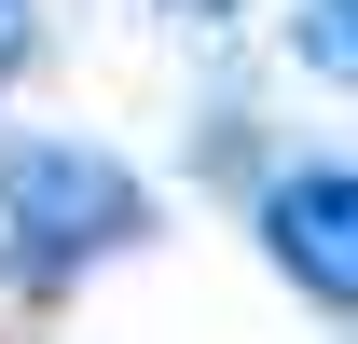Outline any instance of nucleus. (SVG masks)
<instances>
[{"label": "nucleus", "instance_id": "obj_5", "mask_svg": "<svg viewBox=\"0 0 358 344\" xmlns=\"http://www.w3.org/2000/svg\"><path fill=\"white\" fill-rule=\"evenodd\" d=\"M179 28H234V14H248V0H166Z\"/></svg>", "mask_w": 358, "mask_h": 344}, {"label": "nucleus", "instance_id": "obj_1", "mask_svg": "<svg viewBox=\"0 0 358 344\" xmlns=\"http://www.w3.org/2000/svg\"><path fill=\"white\" fill-rule=\"evenodd\" d=\"M152 248V179L83 138H0V289H83L96 261Z\"/></svg>", "mask_w": 358, "mask_h": 344}, {"label": "nucleus", "instance_id": "obj_4", "mask_svg": "<svg viewBox=\"0 0 358 344\" xmlns=\"http://www.w3.org/2000/svg\"><path fill=\"white\" fill-rule=\"evenodd\" d=\"M28 55H42V14H28V0H0V83H14Z\"/></svg>", "mask_w": 358, "mask_h": 344}, {"label": "nucleus", "instance_id": "obj_3", "mask_svg": "<svg viewBox=\"0 0 358 344\" xmlns=\"http://www.w3.org/2000/svg\"><path fill=\"white\" fill-rule=\"evenodd\" d=\"M289 55H303L317 83L358 96V0H303V14H289Z\"/></svg>", "mask_w": 358, "mask_h": 344}, {"label": "nucleus", "instance_id": "obj_2", "mask_svg": "<svg viewBox=\"0 0 358 344\" xmlns=\"http://www.w3.org/2000/svg\"><path fill=\"white\" fill-rule=\"evenodd\" d=\"M262 261H275L303 303L358 317V166H289V179H262Z\"/></svg>", "mask_w": 358, "mask_h": 344}]
</instances>
